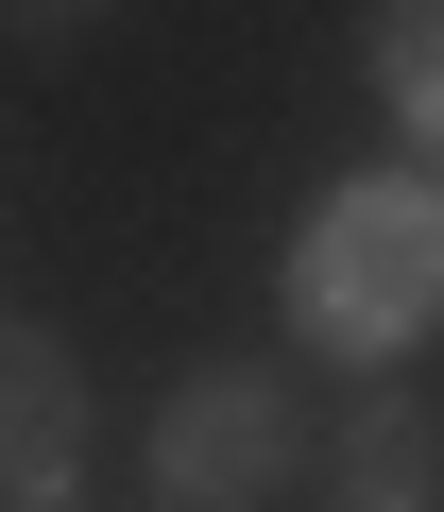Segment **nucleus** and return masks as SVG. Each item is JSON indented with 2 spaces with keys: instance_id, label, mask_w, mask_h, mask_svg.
Here are the masks:
<instances>
[{
  "instance_id": "obj_4",
  "label": "nucleus",
  "mask_w": 444,
  "mask_h": 512,
  "mask_svg": "<svg viewBox=\"0 0 444 512\" xmlns=\"http://www.w3.org/2000/svg\"><path fill=\"white\" fill-rule=\"evenodd\" d=\"M325 495H342V512H427V495H444V410H427V393H359V410L325 427Z\"/></svg>"
},
{
  "instance_id": "obj_3",
  "label": "nucleus",
  "mask_w": 444,
  "mask_h": 512,
  "mask_svg": "<svg viewBox=\"0 0 444 512\" xmlns=\"http://www.w3.org/2000/svg\"><path fill=\"white\" fill-rule=\"evenodd\" d=\"M0 495L18 512H86V359L35 308H0Z\"/></svg>"
},
{
  "instance_id": "obj_1",
  "label": "nucleus",
  "mask_w": 444,
  "mask_h": 512,
  "mask_svg": "<svg viewBox=\"0 0 444 512\" xmlns=\"http://www.w3.org/2000/svg\"><path fill=\"white\" fill-rule=\"evenodd\" d=\"M427 325H444V171H342L291 222V342L376 376Z\"/></svg>"
},
{
  "instance_id": "obj_5",
  "label": "nucleus",
  "mask_w": 444,
  "mask_h": 512,
  "mask_svg": "<svg viewBox=\"0 0 444 512\" xmlns=\"http://www.w3.org/2000/svg\"><path fill=\"white\" fill-rule=\"evenodd\" d=\"M359 86L393 103V137H444V0H359Z\"/></svg>"
},
{
  "instance_id": "obj_2",
  "label": "nucleus",
  "mask_w": 444,
  "mask_h": 512,
  "mask_svg": "<svg viewBox=\"0 0 444 512\" xmlns=\"http://www.w3.org/2000/svg\"><path fill=\"white\" fill-rule=\"evenodd\" d=\"M154 512H274L308 478V393L274 359H188L171 410H154Z\"/></svg>"
},
{
  "instance_id": "obj_6",
  "label": "nucleus",
  "mask_w": 444,
  "mask_h": 512,
  "mask_svg": "<svg viewBox=\"0 0 444 512\" xmlns=\"http://www.w3.org/2000/svg\"><path fill=\"white\" fill-rule=\"evenodd\" d=\"M0 18H18V35H69V18H103V0H0Z\"/></svg>"
}]
</instances>
